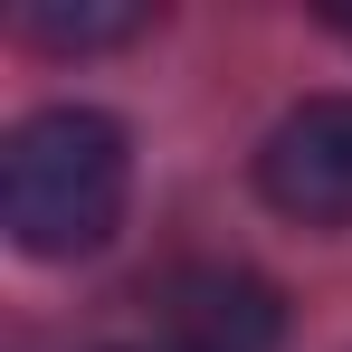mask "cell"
I'll return each instance as SVG.
<instances>
[{
	"label": "cell",
	"instance_id": "cell-1",
	"mask_svg": "<svg viewBox=\"0 0 352 352\" xmlns=\"http://www.w3.org/2000/svg\"><path fill=\"white\" fill-rule=\"evenodd\" d=\"M133 200V143L105 105H38L0 143V229L19 257H96Z\"/></svg>",
	"mask_w": 352,
	"mask_h": 352
},
{
	"label": "cell",
	"instance_id": "cell-2",
	"mask_svg": "<svg viewBox=\"0 0 352 352\" xmlns=\"http://www.w3.org/2000/svg\"><path fill=\"white\" fill-rule=\"evenodd\" d=\"M257 190L305 229H352V96H305L267 124Z\"/></svg>",
	"mask_w": 352,
	"mask_h": 352
},
{
	"label": "cell",
	"instance_id": "cell-3",
	"mask_svg": "<svg viewBox=\"0 0 352 352\" xmlns=\"http://www.w3.org/2000/svg\"><path fill=\"white\" fill-rule=\"evenodd\" d=\"M286 343V305L248 267H181L162 286V333L153 352H276Z\"/></svg>",
	"mask_w": 352,
	"mask_h": 352
},
{
	"label": "cell",
	"instance_id": "cell-4",
	"mask_svg": "<svg viewBox=\"0 0 352 352\" xmlns=\"http://www.w3.org/2000/svg\"><path fill=\"white\" fill-rule=\"evenodd\" d=\"M19 29L38 48H115L143 29V10H19Z\"/></svg>",
	"mask_w": 352,
	"mask_h": 352
},
{
	"label": "cell",
	"instance_id": "cell-5",
	"mask_svg": "<svg viewBox=\"0 0 352 352\" xmlns=\"http://www.w3.org/2000/svg\"><path fill=\"white\" fill-rule=\"evenodd\" d=\"M324 29H333V38H352V10H324Z\"/></svg>",
	"mask_w": 352,
	"mask_h": 352
},
{
	"label": "cell",
	"instance_id": "cell-6",
	"mask_svg": "<svg viewBox=\"0 0 352 352\" xmlns=\"http://www.w3.org/2000/svg\"><path fill=\"white\" fill-rule=\"evenodd\" d=\"M143 352H153V343H143Z\"/></svg>",
	"mask_w": 352,
	"mask_h": 352
}]
</instances>
